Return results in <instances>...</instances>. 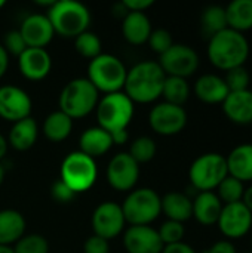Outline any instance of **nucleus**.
Wrapping results in <instances>:
<instances>
[{"instance_id":"f3484780","label":"nucleus","mask_w":252,"mask_h":253,"mask_svg":"<svg viewBox=\"0 0 252 253\" xmlns=\"http://www.w3.org/2000/svg\"><path fill=\"white\" fill-rule=\"evenodd\" d=\"M18 31L21 33L27 47H37V49H45L55 36L50 21L48 19L46 15L42 13L28 15L21 22Z\"/></svg>"},{"instance_id":"dca6fc26","label":"nucleus","mask_w":252,"mask_h":253,"mask_svg":"<svg viewBox=\"0 0 252 253\" xmlns=\"http://www.w3.org/2000/svg\"><path fill=\"white\" fill-rule=\"evenodd\" d=\"M128 253H162L163 243L157 230L150 225H131L123 236Z\"/></svg>"},{"instance_id":"4468645a","label":"nucleus","mask_w":252,"mask_h":253,"mask_svg":"<svg viewBox=\"0 0 252 253\" xmlns=\"http://www.w3.org/2000/svg\"><path fill=\"white\" fill-rule=\"evenodd\" d=\"M140 178V165L128 154H116L107 168V182L116 191H131Z\"/></svg>"},{"instance_id":"1a4fd4ad","label":"nucleus","mask_w":252,"mask_h":253,"mask_svg":"<svg viewBox=\"0 0 252 253\" xmlns=\"http://www.w3.org/2000/svg\"><path fill=\"white\" fill-rule=\"evenodd\" d=\"M98 169L94 159L82 151L70 153L61 165V181L65 182L76 194L85 193L97 182Z\"/></svg>"},{"instance_id":"c9c22d12","label":"nucleus","mask_w":252,"mask_h":253,"mask_svg":"<svg viewBox=\"0 0 252 253\" xmlns=\"http://www.w3.org/2000/svg\"><path fill=\"white\" fill-rule=\"evenodd\" d=\"M224 82H226V84H227V87H229L230 92L247 90V89H250L251 74H250V71L245 68V65L236 67V68H233V70L226 71Z\"/></svg>"},{"instance_id":"ddd939ff","label":"nucleus","mask_w":252,"mask_h":253,"mask_svg":"<svg viewBox=\"0 0 252 253\" xmlns=\"http://www.w3.org/2000/svg\"><path fill=\"white\" fill-rule=\"evenodd\" d=\"M91 224L95 236L113 240L123 231L126 221L120 205L114 202H104L94 211Z\"/></svg>"},{"instance_id":"bb28decb","label":"nucleus","mask_w":252,"mask_h":253,"mask_svg":"<svg viewBox=\"0 0 252 253\" xmlns=\"http://www.w3.org/2000/svg\"><path fill=\"white\" fill-rule=\"evenodd\" d=\"M162 213H165L168 221L184 224L193 216L192 199L184 193L171 191L162 197Z\"/></svg>"},{"instance_id":"aec40b11","label":"nucleus","mask_w":252,"mask_h":253,"mask_svg":"<svg viewBox=\"0 0 252 253\" xmlns=\"http://www.w3.org/2000/svg\"><path fill=\"white\" fill-rule=\"evenodd\" d=\"M193 216L201 225L211 227L217 225L220 213L223 211V203L215 194V191H203L198 193L193 199Z\"/></svg>"},{"instance_id":"423d86ee","label":"nucleus","mask_w":252,"mask_h":253,"mask_svg":"<svg viewBox=\"0 0 252 253\" xmlns=\"http://www.w3.org/2000/svg\"><path fill=\"white\" fill-rule=\"evenodd\" d=\"M95 110L98 126L108 133H113L128 129L135 113V104L123 92H116L104 95V98L98 101Z\"/></svg>"},{"instance_id":"9b49d317","label":"nucleus","mask_w":252,"mask_h":253,"mask_svg":"<svg viewBox=\"0 0 252 253\" xmlns=\"http://www.w3.org/2000/svg\"><path fill=\"white\" fill-rule=\"evenodd\" d=\"M150 127L162 136H174L184 130L187 125V113L184 107L160 102L154 105L149 114Z\"/></svg>"},{"instance_id":"58836bf2","label":"nucleus","mask_w":252,"mask_h":253,"mask_svg":"<svg viewBox=\"0 0 252 253\" xmlns=\"http://www.w3.org/2000/svg\"><path fill=\"white\" fill-rule=\"evenodd\" d=\"M1 46L4 47L7 55L12 53V55H16V56H19L27 49V44H25V42H24V39H22V36H21V33L18 30L7 31Z\"/></svg>"},{"instance_id":"de8ad7c7","label":"nucleus","mask_w":252,"mask_h":253,"mask_svg":"<svg viewBox=\"0 0 252 253\" xmlns=\"http://www.w3.org/2000/svg\"><path fill=\"white\" fill-rule=\"evenodd\" d=\"M242 203H244V205L251 211V213H252V185H250L248 188H245V194H244Z\"/></svg>"},{"instance_id":"a878e982","label":"nucleus","mask_w":252,"mask_h":253,"mask_svg":"<svg viewBox=\"0 0 252 253\" xmlns=\"http://www.w3.org/2000/svg\"><path fill=\"white\" fill-rule=\"evenodd\" d=\"M39 136V127L34 119L27 117L19 122H15L7 135V145H10L16 151L30 150Z\"/></svg>"},{"instance_id":"f03ea898","label":"nucleus","mask_w":252,"mask_h":253,"mask_svg":"<svg viewBox=\"0 0 252 253\" xmlns=\"http://www.w3.org/2000/svg\"><path fill=\"white\" fill-rule=\"evenodd\" d=\"M250 50V42L245 34L226 28L208 39L206 55L215 68L229 71L245 65Z\"/></svg>"},{"instance_id":"a19ab883","label":"nucleus","mask_w":252,"mask_h":253,"mask_svg":"<svg viewBox=\"0 0 252 253\" xmlns=\"http://www.w3.org/2000/svg\"><path fill=\"white\" fill-rule=\"evenodd\" d=\"M110 252V245L108 240L98 237V236H91L85 245H83V253H108Z\"/></svg>"},{"instance_id":"7c9ffc66","label":"nucleus","mask_w":252,"mask_h":253,"mask_svg":"<svg viewBox=\"0 0 252 253\" xmlns=\"http://www.w3.org/2000/svg\"><path fill=\"white\" fill-rule=\"evenodd\" d=\"M162 96L165 102L183 107L190 98V84L187 79L166 76L163 89H162Z\"/></svg>"},{"instance_id":"473e14b6","label":"nucleus","mask_w":252,"mask_h":253,"mask_svg":"<svg viewBox=\"0 0 252 253\" xmlns=\"http://www.w3.org/2000/svg\"><path fill=\"white\" fill-rule=\"evenodd\" d=\"M76 52L86 59H94L101 55V40L95 33L85 31L74 39Z\"/></svg>"},{"instance_id":"37998d69","label":"nucleus","mask_w":252,"mask_h":253,"mask_svg":"<svg viewBox=\"0 0 252 253\" xmlns=\"http://www.w3.org/2000/svg\"><path fill=\"white\" fill-rule=\"evenodd\" d=\"M205 253H238L236 246L233 245V242L230 240H220L217 243H214L209 249H206Z\"/></svg>"},{"instance_id":"412c9836","label":"nucleus","mask_w":252,"mask_h":253,"mask_svg":"<svg viewBox=\"0 0 252 253\" xmlns=\"http://www.w3.org/2000/svg\"><path fill=\"white\" fill-rule=\"evenodd\" d=\"M195 95L198 96V99H201L205 104H211V105H217V104H223L224 99L227 98V95L230 93L224 77L218 76V74H203L201 76L196 83H195Z\"/></svg>"},{"instance_id":"3c124183","label":"nucleus","mask_w":252,"mask_h":253,"mask_svg":"<svg viewBox=\"0 0 252 253\" xmlns=\"http://www.w3.org/2000/svg\"><path fill=\"white\" fill-rule=\"evenodd\" d=\"M0 253H13L12 248H7V246H0Z\"/></svg>"},{"instance_id":"c03bdc74","label":"nucleus","mask_w":252,"mask_h":253,"mask_svg":"<svg viewBox=\"0 0 252 253\" xmlns=\"http://www.w3.org/2000/svg\"><path fill=\"white\" fill-rule=\"evenodd\" d=\"M162 253H196V251L190 245H187L184 242H180V243H174V245L163 246Z\"/></svg>"},{"instance_id":"39448f33","label":"nucleus","mask_w":252,"mask_h":253,"mask_svg":"<svg viewBox=\"0 0 252 253\" xmlns=\"http://www.w3.org/2000/svg\"><path fill=\"white\" fill-rule=\"evenodd\" d=\"M128 70L125 64L114 55L101 53L100 56L91 59L88 65V80L98 92L116 93L122 92L125 86Z\"/></svg>"},{"instance_id":"6ab92c4d","label":"nucleus","mask_w":252,"mask_h":253,"mask_svg":"<svg viewBox=\"0 0 252 253\" xmlns=\"http://www.w3.org/2000/svg\"><path fill=\"white\" fill-rule=\"evenodd\" d=\"M224 116L235 125H252V90L230 92L221 104Z\"/></svg>"},{"instance_id":"4c0bfd02","label":"nucleus","mask_w":252,"mask_h":253,"mask_svg":"<svg viewBox=\"0 0 252 253\" xmlns=\"http://www.w3.org/2000/svg\"><path fill=\"white\" fill-rule=\"evenodd\" d=\"M147 43L150 44V49L159 55H163L172 44H174V40H172V34L165 30V28H157V30H153Z\"/></svg>"},{"instance_id":"5701e85b","label":"nucleus","mask_w":252,"mask_h":253,"mask_svg":"<svg viewBox=\"0 0 252 253\" xmlns=\"http://www.w3.org/2000/svg\"><path fill=\"white\" fill-rule=\"evenodd\" d=\"M151 31V22L144 12H128L123 18L122 33L131 44L140 46L147 43Z\"/></svg>"},{"instance_id":"49530a36","label":"nucleus","mask_w":252,"mask_h":253,"mask_svg":"<svg viewBox=\"0 0 252 253\" xmlns=\"http://www.w3.org/2000/svg\"><path fill=\"white\" fill-rule=\"evenodd\" d=\"M7 67H9V55L4 50V47L0 44V79L6 74Z\"/></svg>"},{"instance_id":"0eeeda50","label":"nucleus","mask_w":252,"mask_h":253,"mask_svg":"<svg viewBox=\"0 0 252 253\" xmlns=\"http://www.w3.org/2000/svg\"><path fill=\"white\" fill-rule=\"evenodd\" d=\"M226 176H229L227 163L226 157L220 153H205L199 156L189 169L190 184L198 193L215 191Z\"/></svg>"},{"instance_id":"f8f14e48","label":"nucleus","mask_w":252,"mask_h":253,"mask_svg":"<svg viewBox=\"0 0 252 253\" xmlns=\"http://www.w3.org/2000/svg\"><path fill=\"white\" fill-rule=\"evenodd\" d=\"M217 227L220 233L226 237V240H230V242L239 240L251 231V211L242 202L224 205L220 213Z\"/></svg>"},{"instance_id":"7ed1b4c3","label":"nucleus","mask_w":252,"mask_h":253,"mask_svg":"<svg viewBox=\"0 0 252 253\" xmlns=\"http://www.w3.org/2000/svg\"><path fill=\"white\" fill-rule=\"evenodd\" d=\"M46 16L50 21L55 34L67 39H76L79 34L88 31L91 24L89 9L76 0L53 1Z\"/></svg>"},{"instance_id":"864d4df0","label":"nucleus","mask_w":252,"mask_h":253,"mask_svg":"<svg viewBox=\"0 0 252 253\" xmlns=\"http://www.w3.org/2000/svg\"><path fill=\"white\" fill-rule=\"evenodd\" d=\"M251 249H252V239H251ZM252 253V252H251Z\"/></svg>"},{"instance_id":"393cba45","label":"nucleus","mask_w":252,"mask_h":253,"mask_svg":"<svg viewBox=\"0 0 252 253\" xmlns=\"http://www.w3.org/2000/svg\"><path fill=\"white\" fill-rule=\"evenodd\" d=\"M25 236V219L15 209L0 211V246L10 248Z\"/></svg>"},{"instance_id":"603ef678","label":"nucleus","mask_w":252,"mask_h":253,"mask_svg":"<svg viewBox=\"0 0 252 253\" xmlns=\"http://www.w3.org/2000/svg\"><path fill=\"white\" fill-rule=\"evenodd\" d=\"M3 6H4V1H3V0H0V9H1Z\"/></svg>"},{"instance_id":"cd10ccee","label":"nucleus","mask_w":252,"mask_h":253,"mask_svg":"<svg viewBox=\"0 0 252 253\" xmlns=\"http://www.w3.org/2000/svg\"><path fill=\"white\" fill-rule=\"evenodd\" d=\"M227 28L245 34L252 30V0H233L226 6Z\"/></svg>"},{"instance_id":"2eb2a0df","label":"nucleus","mask_w":252,"mask_h":253,"mask_svg":"<svg viewBox=\"0 0 252 253\" xmlns=\"http://www.w3.org/2000/svg\"><path fill=\"white\" fill-rule=\"evenodd\" d=\"M31 98L30 95L12 84L0 86V117L6 122H19L30 117L31 113Z\"/></svg>"},{"instance_id":"f257e3e1","label":"nucleus","mask_w":252,"mask_h":253,"mask_svg":"<svg viewBox=\"0 0 252 253\" xmlns=\"http://www.w3.org/2000/svg\"><path fill=\"white\" fill-rule=\"evenodd\" d=\"M166 74L159 62L143 61L128 70L123 93L135 104H150L162 96Z\"/></svg>"},{"instance_id":"ea45409f","label":"nucleus","mask_w":252,"mask_h":253,"mask_svg":"<svg viewBox=\"0 0 252 253\" xmlns=\"http://www.w3.org/2000/svg\"><path fill=\"white\" fill-rule=\"evenodd\" d=\"M50 196L52 199L56 202V203H62V205H67L70 202H73L76 199V193L65 184L62 182L61 179H58L56 182H53L52 188H50Z\"/></svg>"},{"instance_id":"8fccbe9b","label":"nucleus","mask_w":252,"mask_h":253,"mask_svg":"<svg viewBox=\"0 0 252 253\" xmlns=\"http://www.w3.org/2000/svg\"><path fill=\"white\" fill-rule=\"evenodd\" d=\"M3 179H4V168H3V165L0 163V185L3 184Z\"/></svg>"},{"instance_id":"e433bc0d","label":"nucleus","mask_w":252,"mask_h":253,"mask_svg":"<svg viewBox=\"0 0 252 253\" xmlns=\"http://www.w3.org/2000/svg\"><path fill=\"white\" fill-rule=\"evenodd\" d=\"M157 233H159V237H160L163 246H166V245H174V243L183 242L186 228H184V224H181V222L165 221L160 225V228L157 230Z\"/></svg>"},{"instance_id":"c756f323","label":"nucleus","mask_w":252,"mask_h":253,"mask_svg":"<svg viewBox=\"0 0 252 253\" xmlns=\"http://www.w3.org/2000/svg\"><path fill=\"white\" fill-rule=\"evenodd\" d=\"M201 28L205 37L211 39L217 33L227 28V16H226V7L220 4H211L203 9L201 16Z\"/></svg>"},{"instance_id":"79ce46f5","label":"nucleus","mask_w":252,"mask_h":253,"mask_svg":"<svg viewBox=\"0 0 252 253\" xmlns=\"http://www.w3.org/2000/svg\"><path fill=\"white\" fill-rule=\"evenodd\" d=\"M153 0H123L122 4L128 12H144L150 6H153Z\"/></svg>"},{"instance_id":"a211bd4d","label":"nucleus","mask_w":252,"mask_h":253,"mask_svg":"<svg viewBox=\"0 0 252 253\" xmlns=\"http://www.w3.org/2000/svg\"><path fill=\"white\" fill-rule=\"evenodd\" d=\"M18 67L25 79L31 82H39L50 73L52 58L46 49L27 47L18 56Z\"/></svg>"},{"instance_id":"c85d7f7f","label":"nucleus","mask_w":252,"mask_h":253,"mask_svg":"<svg viewBox=\"0 0 252 253\" xmlns=\"http://www.w3.org/2000/svg\"><path fill=\"white\" fill-rule=\"evenodd\" d=\"M73 130V120L62 111L50 113L43 122V133L50 142L65 141Z\"/></svg>"},{"instance_id":"9d476101","label":"nucleus","mask_w":252,"mask_h":253,"mask_svg":"<svg viewBox=\"0 0 252 253\" xmlns=\"http://www.w3.org/2000/svg\"><path fill=\"white\" fill-rule=\"evenodd\" d=\"M159 65L166 76L187 79L198 71L199 55L189 44L174 43L163 55H160Z\"/></svg>"},{"instance_id":"b1692460","label":"nucleus","mask_w":252,"mask_h":253,"mask_svg":"<svg viewBox=\"0 0 252 253\" xmlns=\"http://www.w3.org/2000/svg\"><path fill=\"white\" fill-rule=\"evenodd\" d=\"M111 147H113V141L110 133L101 129L100 126L86 129L79 139V148H80L79 151H82L83 154L89 156L94 160L108 153Z\"/></svg>"},{"instance_id":"2f4dec72","label":"nucleus","mask_w":252,"mask_h":253,"mask_svg":"<svg viewBox=\"0 0 252 253\" xmlns=\"http://www.w3.org/2000/svg\"><path fill=\"white\" fill-rule=\"evenodd\" d=\"M245 184L233 176H226L223 182L217 187L215 194L221 200L223 205H232V203H239L244 199L245 194Z\"/></svg>"},{"instance_id":"4be33fe9","label":"nucleus","mask_w":252,"mask_h":253,"mask_svg":"<svg viewBox=\"0 0 252 253\" xmlns=\"http://www.w3.org/2000/svg\"><path fill=\"white\" fill-rule=\"evenodd\" d=\"M229 175L242 181L244 184L252 181V144L236 145L226 157Z\"/></svg>"},{"instance_id":"09e8293b","label":"nucleus","mask_w":252,"mask_h":253,"mask_svg":"<svg viewBox=\"0 0 252 253\" xmlns=\"http://www.w3.org/2000/svg\"><path fill=\"white\" fill-rule=\"evenodd\" d=\"M7 139L0 133V160H3V157L6 156V153H7Z\"/></svg>"},{"instance_id":"6e6552de","label":"nucleus","mask_w":252,"mask_h":253,"mask_svg":"<svg viewBox=\"0 0 252 253\" xmlns=\"http://www.w3.org/2000/svg\"><path fill=\"white\" fill-rule=\"evenodd\" d=\"M125 221L131 225H150L162 213V197L151 188H138L120 205Z\"/></svg>"},{"instance_id":"72a5a7b5","label":"nucleus","mask_w":252,"mask_h":253,"mask_svg":"<svg viewBox=\"0 0 252 253\" xmlns=\"http://www.w3.org/2000/svg\"><path fill=\"white\" fill-rule=\"evenodd\" d=\"M156 151H157V147H156L154 139H151L150 136H140L132 141L128 154L138 165H141V163H149L150 160H153L156 156Z\"/></svg>"},{"instance_id":"f704fd0d","label":"nucleus","mask_w":252,"mask_h":253,"mask_svg":"<svg viewBox=\"0 0 252 253\" xmlns=\"http://www.w3.org/2000/svg\"><path fill=\"white\" fill-rule=\"evenodd\" d=\"M13 253H49V243L40 234H27L12 248Z\"/></svg>"},{"instance_id":"20e7f679","label":"nucleus","mask_w":252,"mask_h":253,"mask_svg":"<svg viewBox=\"0 0 252 253\" xmlns=\"http://www.w3.org/2000/svg\"><path fill=\"white\" fill-rule=\"evenodd\" d=\"M100 101V92L85 77L70 80L59 93V111L71 120L91 114Z\"/></svg>"},{"instance_id":"a18cd8bd","label":"nucleus","mask_w":252,"mask_h":253,"mask_svg":"<svg viewBox=\"0 0 252 253\" xmlns=\"http://www.w3.org/2000/svg\"><path fill=\"white\" fill-rule=\"evenodd\" d=\"M111 136V141H113V145H123L129 141V132L128 129L126 130H117V132H113L110 133Z\"/></svg>"}]
</instances>
